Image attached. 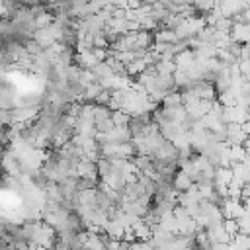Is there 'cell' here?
<instances>
[{"mask_svg":"<svg viewBox=\"0 0 250 250\" xmlns=\"http://www.w3.org/2000/svg\"><path fill=\"white\" fill-rule=\"evenodd\" d=\"M230 39L240 45H250V25L248 23H232Z\"/></svg>","mask_w":250,"mask_h":250,"instance_id":"obj_3","label":"cell"},{"mask_svg":"<svg viewBox=\"0 0 250 250\" xmlns=\"http://www.w3.org/2000/svg\"><path fill=\"white\" fill-rule=\"evenodd\" d=\"M107 6L113 10H127V0H107Z\"/></svg>","mask_w":250,"mask_h":250,"instance_id":"obj_10","label":"cell"},{"mask_svg":"<svg viewBox=\"0 0 250 250\" xmlns=\"http://www.w3.org/2000/svg\"><path fill=\"white\" fill-rule=\"evenodd\" d=\"M111 121H113L115 127H127L129 121H131V115L121 111V109H115V111H111Z\"/></svg>","mask_w":250,"mask_h":250,"instance_id":"obj_8","label":"cell"},{"mask_svg":"<svg viewBox=\"0 0 250 250\" xmlns=\"http://www.w3.org/2000/svg\"><path fill=\"white\" fill-rule=\"evenodd\" d=\"M217 0H193V8L197 10L199 16H207L213 8H215Z\"/></svg>","mask_w":250,"mask_h":250,"instance_id":"obj_7","label":"cell"},{"mask_svg":"<svg viewBox=\"0 0 250 250\" xmlns=\"http://www.w3.org/2000/svg\"><path fill=\"white\" fill-rule=\"evenodd\" d=\"M193 186V182L182 172V170H178L176 172V176L172 178V188H174V191L176 193H184V191H188L189 188Z\"/></svg>","mask_w":250,"mask_h":250,"instance_id":"obj_5","label":"cell"},{"mask_svg":"<svg viewBox=\"0 0 250 250\" xmlns=\"http://www.w3.org/2000/svg\"><path fill=\"white\" fill-rule=\"evenodd\" d=\"M76 176L82 178V180H94V182H98L100 178H98V166H96V162L82 158L76 164Z\"/></svg>","mask_w":250,"mask_h":250,"instance_id":"obj_2","label":"cell"},{"mask_svg":"<svg viewBox=\"0 0 250 250\" xmlns=\"http://www.w3.org/2000/svg\"><path fill=\"white\" fill-rule=\"evenodd\" d=\"M139 2H141V4H148V6H152L156 0H139Z\"/></svg>","mask_w":250,"mask_h":250,"instance_id":"obj_13","label":"cell"},{"mask_svg":"<svg viewBox=\"0 0 250 250\" xmlns=\"http://www.w3.org/2000/svg\"><path fill=\"white\" fill-rule=\"evenodd\" d=\"M176 39H178L176 33H174L172 29H168V27H158V29H154V33H152V43L170 45V43H174Z\"/></svg>","mask_w":250,"mask_h":250,"instance_id":"obj_6","label":"cell"},{"mask_svg":"<svg viewBox=\"0 0 250 250\" xmlns=\"http://www.w3.org/2000/svg\"><path fill=\"white\" fill-rule=\"evenodd\" d=\"M174 64H176L178 70H186V72H188V70L195 64V55H193V51L188 47L186 51L178 53V55L174 57Z\"/></svg>","mask_w":250,"mask_h":250,"instance_id":"obj_4","label":"cell"},{"mask_svg":"<svg viewBox=\"0 0 250 250\" xmlns=\"http://www.w3.org/2000/svg\"><path fill=\"white\" fill-rule=\"evenodd\" d=\"M53 21H55V16L51 12H43V14H39L35 18V27L37 29H43V27H49Z\"/></svg>","mask_w":250,"mask_h":250,"instance_id":"obj_9","label":"cell"},{"mask_svg":"<svg viewBox=\"0 0 250 250\" xmlns=\"http://www.w3.org/2000/svg\"><path fill=\"white\" fill-rule=\"evenodd\" d=\"M178 4H182V6H191V4H193V0H180Z\"/></svg>","mask_w":250,"mask_h":250,"instance_id":"obj_12","label":"cell"},{"mask_svg":"<svg viewBox=\"0 0 250 250\" xmlns=\"http://www.w3.org/2000/svg\"><path fill=\"white\" fill-rule=\"evenodd\" d=\"M0 250H16L12 244H8V242H4V240H0Z\"/></svg>","mask_w":250,"mask_h":250,"instance_id":"obj_11","label":"cell"},{"mask_svg":"<svg viewBox=\"0 0 250 250\" xmlns=\"http://www.w3.org/2000/svg\"><path fill=\"white\" fill-rule=\"evenodd\" d=\"M215 8L223 14V18H230L232 20L234 16H238V14H242L246 10V4H244V0H217Z\"/></svg>","mask_w":250,"mask_h":250,"instance_id":"obj_1","label":"cell"}]
</instances>
